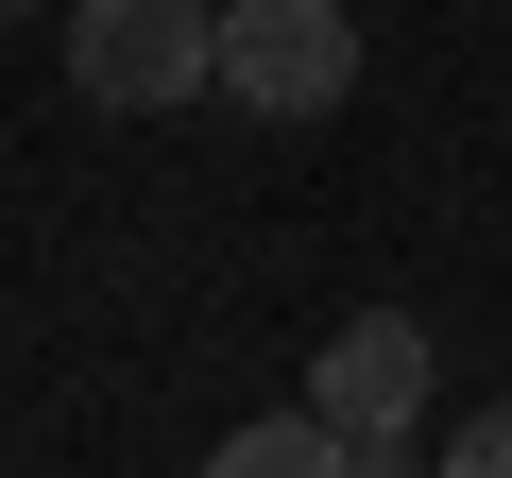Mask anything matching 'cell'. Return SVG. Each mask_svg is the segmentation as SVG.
<instances>
[{"instance_id": "6da1fadb", "label": "cell", "mask_w": 512, "mask_h": 478, "mask_svg": "<svg viewBox=\"0 0 512 478\" xmlns=\"http://www.w3.org/2000/svg\"><path fill=\"white\" fill-rule=\"evenodd\" d=\"M427 376H444V359H427V325H410V308H359V325H325L308 410L342 427V461H359V478H427V444H410V427H427Z\"/></svg>"}, {"instance_id": "7a4b0ae2", "label": "cell", "mask_w": 512, "mask_h": 478, "mask_svg": "<svg viewBox=\"0 0 512 478\" xmlns=\"http://www.w3.org/2000/svg\"><path fill=\"white\" fill-rule=\"evenodd\" d=\"M69 86L103 120H171L222 86V18L205 0H69Z\"/></svg>"}, {"instance_id": "3957f363", "label": "cell", "mask_w": 512, "mask_h": 478, "mask_svg": "<svg viewBox=\"0 0 512 478\" xmlns=\"http://www.w3.org/2000/svg\"><path fill=\"white\" fill-rule=\"evenodd\" d=\"M342 86H359V18H342V0H222V103L325 120Z\"/></svg>"}, {"instance_id": "277c9868", "label": "cell", "mask_w": 512, "mask_h": 478, "mask_svg": "<svg viewBox=\"0 0 512 478\" xmlns=\"http://www.w3.org/2000/svg\"><path fill=\"white\" fill-rule=\"evenodd\" d=\"M205 478H359V461H342V427H325V410H274V427H222V444H205Z\"/></svg>"}, {"instance_id": "5b68a950", "label": "cell", "mask_w": 512, "mask_h": 478, "mask_svg": "<svg viewBox=\"0 0 512 478\" xmlns=\"http://www.w3.org/2000/svg\"><path fill=\"white\" fill-rule=\"evenodd\" d=\"M427 478H512V393H495V410H478V427H461V444H444Z\"/></svg>"}, {"instance_id": "8992f818", "label": "cell", "mask_w": 512, "mask_h": 478, "mask_svg": "<svg viewBox=\"0 0 512 478\" xmlns=\"http://www.w3.org/2000/svg\"><path fill=\"white\" fill-rule=\"evenodd\" d=\"M0 18H35V0H0Z\"/></svg>"}]
</instances>
